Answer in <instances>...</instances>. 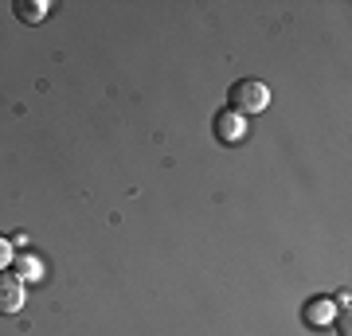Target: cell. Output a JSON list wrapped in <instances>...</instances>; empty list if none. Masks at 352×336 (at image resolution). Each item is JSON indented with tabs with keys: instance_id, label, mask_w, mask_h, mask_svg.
I'll return each mask as SVG.
<instances>
[{
	"instance_id": "3",
	"label": "cell",
	"mask_w": 352,
	"mask_h": 336,
	"mask_svg": "<svg viewBox=\"0 0 352 336\" xmlns=\"http://www.w3.org/2000/svg\"><path fill=\"white\" fill-rule=\"evenodd\" d=\"M215 133H219L223 141H235L243 133V117H239V113H231V110L219 113V117H215Z\"/></svg>"
},
{
	"instance_id": "5",
	"label": "cell",
	"mask_w": 352,
	"mask_h": 336,
	"mask_svg": "<svg viewBox=\"0 0 352 336\" xmlns=\"http://www.w3.org/2000/svg\"><path fill=\"white\" fill-rule=\"evenodd\" d=\"M329 313H333V301L317 298V301H309V309H305V321H317V324H325V321H329Z\"/></svg>"
},
{
	"instance_id": "7",
	"label": "cell",
	"mask_w": 352,
	"mask_h": 336,
	"mask_svg": "<svg viewBox=\"0 0 352 336\" xmlns=\"http://www.w3.org/2000/svg\"><path fill=\"white\" fill-rule=\"evenodd\" d=\"M20 274H24V278H39V262L36 258H20Z\"/></svg>"
},
{
	"instance_id": "6",
	"label": "cell",
	"mask_w": 352,
	"mask_h": 336,
	"mask_svg": "<svg viewBox=\"0 0 352 336\" xmlns=\"http://www.w3.org/2000/svg\"><path fill=\"white\" fill-rule=\"evenodd\" d=\"M8 262H12V243L0 235V270H8Z\"/></svg>"
},
{
	"instance_id": "2",
	"label": "cell",
	"mask_w": 352,
	"mask_h": 336,
	"mask_svg": "<svg viewBox=\"0 0 352 336\" xmlns=\"http://www.w3.org/2000/svg\"><path fill=\"white\" fill-rule=\"evenodd\" d=\"M24 305V282L8 270H0V313H16Z\"/></svg>"
},
{
	"instance_id": "4",
	"label": "cell",
	"mask_w": 352,
	"mask_h": 336,
	"mask_svg": "<svg viewBox=\"0 0 352 336\" xmlns=\"http://www.w3.org/2000/svg\"><path fill=\"white\" fill-rule=\"evenodd\" d=\"M16 16H20L24 24H39V20L47 16V4H43V0H16Z\"/></svg>"
},
{
	"instance_id": "1",
	"label": "cell",
	"mask_w": 352,
	"mask_h": 336,
	"mask_svg": "<svg viewBox=\"0 0 352 336\" xmlns=\"http://www.w3.org/2000/svg\"><path fill=\"white\" fill-rule=\"evenodd\" d=\"M227 106L239 117H254V113H263L270 106V90L258 78H239L235 87H227Z\"/></svg>"
}]
</instances>
